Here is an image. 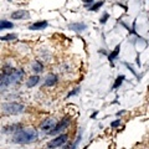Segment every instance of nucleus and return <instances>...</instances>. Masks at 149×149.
Masks as SVG:
<instances>
[{
	"instance_id": "nucleus-6",
	"label": "nucleus",
	"mask_w": 149,
	"mask_h": 149,
	"mask_svg": "<svg viewBox=\"0 0 149 149\" xmlns=\"http://www.w3.org/2000/svg\"><path fill=\"white\" fill-rule=\"evenodd\" d=\"M55 127H56V122H55L54 118H46L40 124V129L42 130V132H46V133H50Z\"/></svg>"
},
{
	"instance_id": "nucleus-2",
	"label": "nucleus",
	"mask_w": 149,
	"mask_h": 149,
	"mask_svg": "<svg viewBox=\"0 0 149 149\" xmlns=\"http://www.w3.org/2000/svg\"><path fill=\"white\" fill-rule=\"evenodd\" d=\"M25 76V71L22 68L20 70H14V72L10 73L9 76H1L0 77V86H1L3 91H5V88L10 85H15V83H19Z\"/></svg>"
},
{
	"instance_id": "nucleus-19",
	"label": "nucleus",
	"mask_w": 149,
	"mask_h": 149,
	"mask_svg": "<svg viewBox=\"0 0 149 149\" xmlns=\"http://www.w3.org/2000/svg\"><path fill=\"white\" fill-rule=\"evenodd\" d=\"M107 20H109V14L108 13H104L103 15H102V17L100 19V22H101V24H106Z\"/></svg>"
},
{
	"instance_id": "nucleus-5",
	"label": "nucleus",
	"mask_w": 149,
	"mask_h": 149,
	"mask_svg": "<svg viewBox=\"0 0 149 149\" xmlns=\"http://www.w3.org/2000/svg\"><path fill=\"white\" fill-rule=\"evenodd\" d=\"M70 123H71V117H68V116H67V117H63L62 119H60V122L56 124V127L52 130H51L49 134H51V136H55V134H57V136H58V134L61 133L63 129H66L68 127Z\"/></svg>"
},
{
	"instance_id": "nucleus-20",
	"label": "nucleus",
	"mask_w": 149,
	"mask_h": 149,
	"mask_svg": "<svg viewBox=\"0 0 149 149\" xmlns=\"http://www.w3.org/2000/svg\"><path fill=\"white\" fill-rule=\"evenodd\" d=\"M80 90H81L80 87H76V88H73V90H72L71 92H68V95H67V98H70V97H72V96H74V95H77V93L80 92Z\"/></svg>"
},
{
	"instance_id": "nucleus-12",
	"label": "nucleus",
	"mask_w": 149,
	"mask_h": 149,
	"mask_svg": "<svg viewBox=\"0 0 149 149\" xmlns=\"http://www.w3.org/2000/svg\"><path fill=\"white\" fill-rule=\"evenodd\" d=\"M39 81H40V77L37 76V74H34V76H30L29 77V80H27V82H26V86L29 87V88H31V87H35L37 83H39Z\"/></svg>"
},
{
	"instance_id": "nucleus-3",
	"label": "nucleus",
	"mask_w": 149,
	"mask_h": 149,
	"mask_svg": "<svg viewBox=\"0 0 149 149\" xmlns=\"http://www.w3.org/2000/svg\"><path fill=\"white\" fill-rule=\"evenodd\" d=\"M1 108L3 113L8 116H17L25 111L24 104L19 103V102H5V103H3Z\"/></svg>"
},
{
	"instance_id": "nucleus-23",
	"label": "nucleus",
	"mask_w": 149,
	"mask_h": 149,
	"mask_svg": "<svg viewBox=\"0 0 149 149\" xmlns=\"http://www.w3.org/2000/svg\"><path fill=\"white\" fill-rule=\"evenodd\" d=\"M124 113V111H120V112H118V113H117V116H120V114H123Z\"/></svg>"
},
{
	"instance_id": "nucleus-11",
	"label": "nucleus",
	"mask_w": 149,
	"mask_h": 149,
	"mask_svg": "<svg viewBox=\"0 0 149 149\" xmlns=\"http://www.w3.org/2000/svg\"><path fill=\"white\" fill-rule=\"evenodd\" d=\"M20 129H22V125L21 123H15V124H10V125H6L4 127V133H17Z\"/></svg>"
},
{
	"instance_id": "nucleus-21",
	"label": "nucleus",
	"mask_w": 149,
	"mask_h": 149,
	"mask_svg": "<svg viewBox=\"0 0 149 149\" xmlns=\"http://www.w3.org/2000/svg\"><path fill=\"white\" fill-rule=\"evenodd\" d=\"M119 125H120V119H116L114 122H112V123H111V127H112V128L119 127Z\"/></svg>"
},
{
	"instance_id": "nucleus-13",
	"label": "nucleus",
	"mask_w": 149,
	"mask_h": 149,
	"mask_svg": "<svg viewBox=\"0 0 149 149\" xmlns=\"http://www.w3.org/2000/svg\"><path fill=\"white\" fill-rule=\"evenodd\" d=\"M119 51H120V45H117L116 46V49L112 51V52L108 55V60H109V62H113L116 58H117V56L119 55Z\"/></svg>"
},
{
	"instance_id": "nucleus-4",
	"label": "nucleus",
	"mask_w": 149,
	"mask_h": 149,
	"mask_svg": "<svg viewBox=\"0 0 149 149\" xmlns=\"http://www.w3.org/2000/svg\"><path fill=\"white\" fill-rule=\"evenodd\" d=\"M67 141H68V134H66V133L58 134V136H56L54 139H51V141L47 143V148H50V149L58 148V147L63 146Z\"/></svg>"
},
{
	"instance_id": "nucleus-15",
	"label": "nucleus",
	"mask_w": 149,
	"mask_h": 149,
	"mask_svg": "<svg viewBox=\"0 0 149 149\" xmlns=\"http://www.w3.org/2000/svg\"><path fill=\"white\" fill-rule=\"evenodd\" d=\"M14 24L8 20H1L0 21V30H6V29H13Z\"/></svg>"
},
{
	"instance_id": "nucleus-18",
	"label": "nucleus",
	"mask_w": 149,
	"mask_h": 149,
	"mask_svg": "<svg viewBox=\"0 0 149 149\" xmlns=\"http://www.w3.org/2000/svg\"><path fill=\"white\" fill-rule=\"evenodd\" d=\"M16 34H8L5 36H3L1 37V40L3 41H13V40H16Z\"/></svg>"
},
{
	"instance_id": "nucleus-1",
	"label": "nucleus",
	"mask_w": 149,
	"mask_h": 149,
	"mask_svg": "<svg viewBox=\"0 0 149 149\" xmlns=\"http://www.w3.org/2000/svg\"><path fill=\"white\" fill-rule=\"evenodd\" d=\"M37 138H39L37 130L32 127H29V128H22L17 133L14 134L13 142L19 143V144H29V143L36 142Z\"/></svg>"
},
{
	"instance_id": "nucleus-16",
	"label": "nucleus",
	"mask_w": 149,
	"mask_h": 149,
	"mask_svg": "<svg viewBox=\"0 0 149 149\" xmlns=\"http://www.w3.org/2000/svg\"><path fill=\"white\" fill-rule=\"evenodd\" d=\"M124 80H125L124 74H120V76H118L117 78H116V82H114V85H113V87H112V88H113V90H117L118 87H120V85L123 83Z\"/></svg>"
},
{
	"instance_id": "nucleus-14",
	"label": "nucleus",
	"mask_w": 149,
	"mask_h": 149,
	"mask_svg": "<svg viewBox=\"0 0 149 149\" xmlns=\"http://www.w3.org/2000/svg\"><path fill=\"white\" fill-rule=\"evenodd\" d=\"M42 70H44V65L41 63L40 61H35L34 63H32V71H34L35 73L42 72Z\"/></svg>"
},
{
	"instance_id": "nucleus-22",
	"label": "nucleus",
	"mask_w": 149,
	"mask_h": 149,
	"mask_svg": "<svg viewBox=\"0 0 149 149\" xmlns=\"http://www.w3.org/2000/svg\"><path fill=\"white\" fill-rule=\"evenodd\" d=\"M83 3H85L86 5H87V4H92V3H93V0H83Z\"/></svg>"
},
{
	"instance_id": "nucleus-9",
	"label": "nucleus",
	"mask_w": 149,
	"mask_h": 149,
	"mask_svg": "<svg viewBox=\"0 0 149 149\" xmlns=\"http://www.w3.org/2000/svg\"><path fill=\"white\" fill-rule=\"evenodd\" d=\"M10 17L13 20H22L25 17H29V13L26 10H15L14 13H11Z\"/></svg>"
},
{
	"instance_id": "nucleus-17",
	"label": "nucleus",
	"mask_w": 149,
	"mask_h": 149,
	"mask_svg": "<svg viewBox=\"0 0 149 149\" xmlns=\"http://www.w3.org/2000/svg\"><path fill=\"white\" fill-rule=\"evenodd\" d=\"M103 4H104V1H103V0H101V1H97L95 4H92V5H90V6H88V9H90V11H97L100 8L103 6Z\"/></svg>"
},
{
	"instance_id": "nucleus-7",
	"label": "nucleus",
	"mask_w": 149,
	"mask_h": 149,
	"mask_svg": "<svg viewBox=\"0 0 149 149\" xmlns=\"http://www.w3.org/2000/svg\"><path fill=\"white\" fill-rule=\"evenodd\" d=\"M57 82H58V76H57V74L50 73V74H47V76H46L44 85H45L46 87H52V86H55Z\"/></svg>"
},
{
	"instance_id": "nucleus-8",
	"label": "nucleus",
	"mask_w": 149,
	"mask_h": 149,
	"mask_svg": "<svg viewBox=\"0 0 149 149\" xmlns=\"http://www.w3.org/2000/svg\"><path fill=\"white\" fill-rule=\"evenodd\" d=\"M49 26V22L46 20H40V21H36L34 24H31L29 26V30H32V31H37V30H44L46 27Z\"/></svg>"
},
{
	"instance_id": "nucleus-10",
	"label": "nucleus",
	"mask_w": 149,
	"mask_h": 149,
	"mask_svg": "<svg viewBox=\"0 0 149 149\" xmlns=\"http://www.w3.org/2000/svg\"><path fill=\"white\" fill-rule=\"evenodd\" d=\"M68 29L72 31H76V32H82L87 29V25L85 22H73V24L68 25Z\"/></svg>"
}]
</instances>
